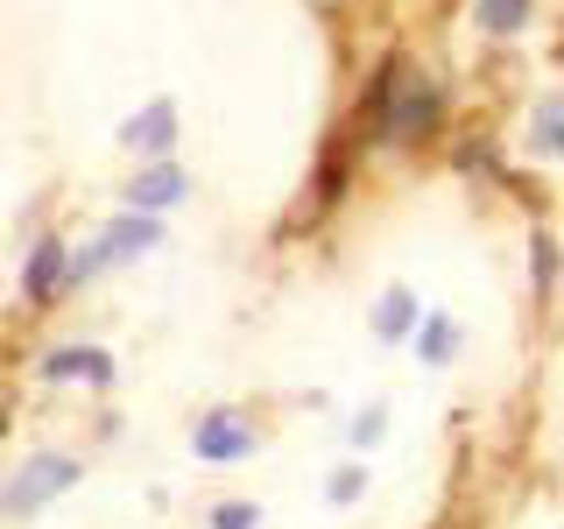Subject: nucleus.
<instances>
[{
	"label": "nucleus",
	"mask_w": 564,
	"mask_h": 529,
	"mask_svg": "<svg viewBox=\"0 0 564 529\" xmlns=\"http://www.w3.org/2000/svg\"><path fill=\"white\" fill-rule=\"evenodd\" d=\"M437 114H445V93H437L423 71L410 64H388L375 78V99H367V120H375L381 141H431Z\"/></svg>",
	"instance_id": "nucleus-1"
},
{
	"label": "nucleus",
	"mask_w": 564,
	"mask_h": 529,
	"mask_svg": "<svg viewBox=\"0 0 564 529\" xmlns=\"http://www.w3.org/2000/svg\"><path fill=\"white\" fill-rule=\"evenodd\" d=\"M78 481H85L78 452H35V458H22V466L0 481V516H8V522H35L50 501H64Z\"/></svg>",
	"instance_id": "nucleus-2"
},
{
	"label": "nucleus",
	"mask_w": 564,
	"mask_h": 529,
	"mask_svg": "<svg viewBox=\"0 0 564 529\" xmlns=\"http://www.w3.org/2000/svg\"><path fill=\"white\" fill-rule=\"evenodd\" d=\"M155 247H163V219H149V212H120V219H106L93 240L78 247V261H70V290H85L93 276L106 269H134V261H149Z\"/></svg>",
	"instance_id": "nucleus-3"
},
{
	"label": "nucleus",
	"mask_w": 564,
	"mask_h": 529,
	"mask_svg": "<svg viewBox=\"0 0 564 529\" xmlns=\"http://www.w3.org/2000/svg\"><path fill=\"white\" fill-rule=\"evenodd\" d=\"M254 452H261V431L247 423V410H205L191 423V458H205V466H240Z\"/></svg>",
	"instance_id": "nucleus-4"
},
{
	"label": "nucleus",
	"mask_w": 564,
	"mask_h": 529,
	"mask_svg": "<svg viewBox=\"0 0 564 529\" xmlns=\"http://www.w3.org/2000/svg\"><path fill=\"white\" fill-rule=\"evenodd\" d=\"M35 375H43L50 388H113L120 381V360H113V346L70 339V346H50L43 360H35Z\"/></svg>",
	"instance_id": "nucleus-5"
},
{
	"label": "nucleus",
	"mask_w": 564,
	"mask_h": 529,
	"mask_svg": "<svg viewBox=\"0 0 564 529\" xmlns=\"http://www.w3.org/2000/svg\"><path fill=\"white\" fill-rule=\"evenodd\" d=\"M120 149H128L134 163H176V99L155 93L149 106H134V114L120 120Z\"/></svg>",
	"instance_id": "nucleus-6"
},
{
	"label": "nucleus",
	"mask_w": 564,
	"mask_h": 529,
	"mask_svg": "<svg viewBox=\"0 0 564 529\" xmlns=\"http://www.w3.org/2000/svg\"><path fill=\"white\" fill-rule=\"evenodd\" d=\"M70 261H78V247L57 240V234H43V240L29 247V261H22V304L29 311L57 304V296L70 290Z\"/></svg>",
	"instance_id": "nucleus-7"
},
{
	"label": "nucleus",
	"mask_w": 564,
	"mask_h": 529,
	"mask_svg": "<svg viewBox=\"0 0 564 529\" xmlns=\"http://www.w3.org/2000/svg\"><path fill=\"white\" fill-rule=\"evenodd\" d=\"M191 198V170L184 163H141L128 176V191H120V212H149V219H163Z\"/></svg>",
	"instance_id": "nucleus-8"
},
{
	"label": "nucleus",
	"mask_w": 564,
	"mask_h": 529,
	"mask_svg": "<svg viewBox=\"0 0 564 529\" xmlns=\"http://www.w3.org/2000/svg\"><path fill=\"white\" fill-rule=\"evenodd\" d=\"M367 325H375V339L381 346H410L416 332H423V304H416V290H381L375 296V311H367Z\"/></svg>",
	"instance_id": "nucleus-9"
},
{
	"label": "nucleus",
	"mask_w": 564,
	"mask_h": 529,
	"mask_svg": "<svg viewBox=\"0 0 564 529\" xmlns=\"http://www.w3.org/2000/svg\"><path fill=\"white\" fill-rule=\"evenodd\" d=\"M529 149H536V155H564V99L557 93H543L536 114H529Z\"/></svg>",
	"instance_id": "nucleus-10"
},
{
	"label": "nucleus",
	"mask_w": 564,
	"mask_h": 529,
	"mask_svg": "<svg viewBox=\"0 0 564 529\" xmlns=\"http://www.w3.org/2000/svg\"><path fill=\"white\" fill-rule=\"evenodd\" d=\"M473 29L480 35H522L529 29V0H473Z\"/></svg>",
	"instance_id": "nucleus-11"
},
{
	"label": "nucleus",
	"mask_w": 564,
	"mask_h": 529,
	"mask_svg": "<svg viewBox=\"0 0 564 529\" xmlns=\"http://www.w3.org/2000/svg\"><path fill=\"white\" fill-rule=\"evenodd\" d=\"M452 353H458V325H452V317H423V332H416V360H423V367H445Z\"/></svg>",
	"instance_id": "nucleus-12"
},
{
	"label": "nucleus",
	"mask_w": 564,
	"mask_h": 529,
	"mask_svg": "<svg viewBox=\"0 0 564 529\" xmlns=\"http://www.w3.org/2000/svg\"><path fill=\"white\" fill-rule=\"evenodd\" d=\"M360 494H367V466H360V458H346V466L325 481V501H332V508H352Z\"/></svg>",
	"instance_id": "nucleus-13"
},
{
	"label": "nucleus",
	"mask_w": 564,
	"mask_h": 529,
	"mask_svg": "<svg viewBox=\"0 0 564 529\" xmlns=\"http://www.w3.org/2000/svg\"><path fill=\"white\" fill-rule=\"evenodd\" d=\"M205 529H261V501H212Z\"/></svg>",
	"instance_id": "nucleus-14"
},
{
	"label": "nucleus",
	"mask_w": 564,
	"mask_h": 529,
	"mask_svg": "<svg viewBox=\"0 0 564 529\" xmlns=\"http://www.w3.org/2000/svg\"><path fill=\"white\" fill-rule=\"evenodd\" d=\"M381 438H388V410H360V417H352V445H360V452H375Z\"/></svg>",
	"instance_id": "nucleus-15"
},
{
	"label": "nucleus",
	"mask_w": 564,
	"mask_h": 529,
	"mask_svg": "<svg viewBox=\"0 0 564 529\" xmlns=\"http://www.w3.org/2000/svg\"><path fill=\"white\" fill-rule=\"evenodd\" d=\"M551 269H557V247L536 234V290H551Z\"/></svg>",
	"instance_id": "nucleus-16"
}]
</instances>
